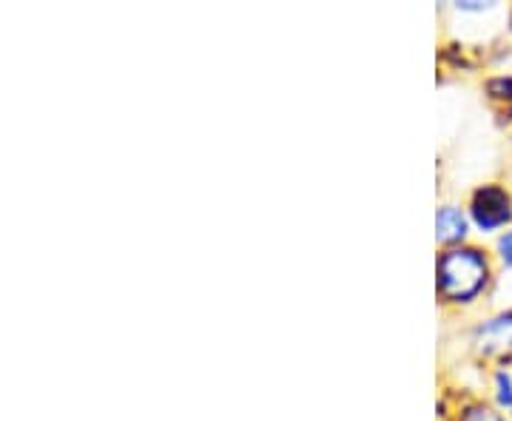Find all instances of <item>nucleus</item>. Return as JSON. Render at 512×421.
Wrapping results in <instances>:
<instances>
[{"label": "nucleus", "mask_w": 512, "mask_h": 421, "mask_svg": "<svg viewBox=\"0 0 512 421\" xmlns=\"http://www.w3.org/2000/svg\"><path fill=\"white\" fill-rule=\"evenodd\" d=\"M478 345L484 353H510L512 350V313H504L478 330Z\"/></svg>", "instance_id": "7ed1b4c3"}, {"label": "nucleus", "mask_w": 512, "mask_h": 421, "mask_svg": "<svg viewBox=\"0 0 512 421\" xmlns=\"http://www.w3.org/2000/svg\"><path fill=\"white\" fill-rule=\"evenodd\" d=\"M487 282V259L476 248H453L439 262V291L447 299L467 302Z\"/></svg>", "instance_id": "f257e3e1"}, {"label": "nucleus", "mask_w": 512, "mask_h": 421, "mask_svg": "<svg viewBox=\"0 0 512 421\" xmlns=\"http://www.w3.org/2000/svg\"><path fill=\"white\" fill-rule=\"evenodd\" d=\"M461 421H504L498 413H493L490 407H484V404H473V407H467L464 410V416Z\"/></svg>", "instance_id": "0eeeda50"}, {"label": "nucleus", "mask_w": 512, "mask_h": 421, "mask_svg": "<svg viewBox=\"0 0 512 421\" xmlns=\"http://www.w3.org/2000/svg\"><path fill=\"white\" fill-rule=\"evenodd\" d=\"M487 94L495 106L501 109V114L512 120V77H495L487 83Z\"/></svg>", "instance_id": "39448f33"}, {"label": "nucleus", "mask_w": 512, "mask_h": 421, "mask_svg": "<svg viewBox=\"0 0 512 421\" xmlns=\"http://www.w3.org/2000/svg\"><path fill=\"white\" fill-rule=\"evenodd\" d=\"M470 211H473V220L478 222V228H484V231H493V228L504 225L512 217L507 191H501L495 185H487V188L476 191Z\"/></svg>", "instance_id": "f03ea898"}, {"label": "nucleus", "mask_w": 512, "mask_h": 421, "mask_svg": "<svg viewBox=\"0 0 512 421\" xmlns=\"http://www.w3.org/2000/svg\"><path fill=\"white\" fill-rule=\"evenodd\" d=\"M495 387H498V402L504 404V407H507V410L512 413V379H510V373H504V370H501V373L495 376Z\"/></svg>", "instance_id": "423d86ee"}, {"label": "nucleus", "mask_w": 512, "mask_h": 421, "mask_svg": "<svg viewBox=\"0 0 512 421\" xmlns=\"http://www.w3.org/2000/svg\"><path fill=\"white\" fill-rule=\"evenodd\" d=\"M436 237L441 242H458V239L467 237V220L464 214L453 208V205H444L439 208V217H436Z\"/></svg>", "instance_id": "20e7f679"}, {"label": "nucleus", "mask_w": 512, "mask_h": 421, "mask_svg": "<svg viewBox=\"0 0 512 421\" xmlns=\"http://www.w3.org/2000/svg\"><path fill=\"white\" fill-rule=\"evenodd\" d=\"M498 251H501V259H504L507 265H512V231L501 237V242H498Z\"/></svg>", "instance_id": "6e6552de"}]
</instances>
